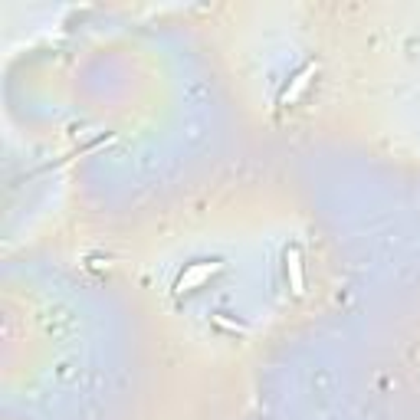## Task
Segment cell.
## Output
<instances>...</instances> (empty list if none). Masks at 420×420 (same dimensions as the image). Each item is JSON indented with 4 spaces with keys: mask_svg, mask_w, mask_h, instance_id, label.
<instances>
[{
    "mask_svg": "<svg viewBox=\"0 0 420 420\" xmlns=\"http://www.w3.org/2000/svg\"><path fill=\"white\" fill-rule=\"evenodd\" d=\"M286 269L293 273V289L303 293V263H299V246H289L286 250Z\"/></svg>",
    "mask_w": 420,
    "mask_h": 420,
    "instance_id": "1",
    "label": "cell"
}]
</instances>
